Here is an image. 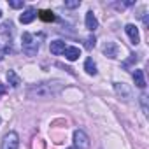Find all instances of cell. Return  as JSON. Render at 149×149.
<instances>
[{"label":"cell","instance_id":"obj_17","mask_svg":"<svg viewBox=\"0 0 149 149\" xmlns=\"http://www.w3.org/2000/svg\"><path fill=\"white\" fill-rule=\"evenodd\" d=\"M23 6H25L23 0H9V7L13 9H23Z\"/></svg>","mask_w":149,"mask_h":149},{"label":"cell","instance_id":"obj_6","mask_svg":"<svg viewBox=\"0 0 149 149\" xmlns=\"http://www.w3.org/2000/svg\"><path fill=\"white\" fill-rule=\"evenodd\" d=\"M125 32H126V35L130 37L132 44H139V42H140V33H139V28H137L135 25H126V26H125Z\"/></svg>","mask_w":149,"mask_h":149},{"label":"cell","instance_id":"obj_15","mask_svg":"<svg viewBox=\"0 0 149 149\" xmlns=\"http://www.w3.org/2000/svg\"><path fill=\"white\" fill-rule=\"evenodd\" d=\"M37 14H39V18H40L42 21H46V23H51V21L56 19V16H54L51 11H39Z\"/></svg>","mask_w":149,"mask_h":149},{"label":"cell","instance_id":"obj_7","mask_svg":"<svg viewBox=\"0 0 149 149\" xmlns=\"http://www.w3.org/2000/svg\"><path fill=\"white\" fill-rule=\"evenodd\" d=\"M102 51H104V54H107L109 58H118V44L112 42V40L105 42V44L102 46Z\"/></svg>","mask_w":149,"mask_h":149},{"label":"cell","instance_id":"obj_8","mask_svg":"<svg viewBox=\"0 0 149 149\" xmlns=\"http://www.w3.org/2000/svg\"><path fill=\"white\" fill-rule=\"evenodd\" d=\"M65 58L68 60V61H76L79 56H81V49L79 47H74V46H67V49H65Z\"/></svg>","mask_w":149,"mask_h":149},{"label":"cell","instance_id":"obj_23","mask_svg":"<svg viewBox=\"0 0 149 149\" xmlns=\"http://www.w3.org/2000/svg\"><path fill=\"white\" fill-rule=\"evenodd\" d=\"M0 121H2V119H0Z\"/></svg>","mask_w":149,"mask_h":149},{"label":"cell","instance_id":"obj_2","mask_svg":"<svg viewBox=\"0 0 149 149\" xmlns=\"http://www.w3.org/2000/svg\"><path fill=\"white\" fill-rule=\"evenodd\" d=\"M21 47H23V53L26 56H35L37 51H39V40L33 33L30 32H25L23 37H21Z\"/></svg>","mask_w":149,"mask_h":149},{"label":"cell","instance_id":"obj_1","mask_svg":"<svg viewBox=\"0 0 149 149\" xmlns=\"http://www.w3.org/2000/svg\"><path fill=\"white\" fill-rule=\"evenodd\" d=\"M63 88H65L63 81H58V79L44 81V83H39V84H32L26 90V97L32 98V100H47V98H53V97L60 95Z\"/></svg>","mask_w":149,"mask_h":149},{"label":"cell","instance_id":"obj_12","mask_svg":"<svg viewBox=\"0 0 149 149\" xmlns=\"http://www.w3.org/2000/svg\"><path fill=\"white\" fill-rule=\"evenodd\" d=\"M49 49H51V53H53V54H63V53H65V49H67V46H65V42H63V40H54V42H51Z\"/></svg>","mask_w":149,"mask_h":149},{"label":"cell","instance_id":"obj_19","mask_svg":"<svg viewBox=\"0 0 149 149\" xmlns=\"http://www.w3.org/2000/svg\"><path fill=\"white\" fill-rule=\"evenodd\" d=\"M95 42H97V40H95V37H88V39H86V47H88V49L95 47Z\"/></svg>","mask_w":149,"mask_h":149},{"label":"cell","instance_id":"obj_10","mask_svg":"<svg viewBox=\"0 0 149 149\" xmlns=\"http://www.w3.org/2000/svg\"><path fill=\"white\" fill-rule=\"evenodd\" d=\"M35 16H37V13H35V9H32V7H28L21 16H19V21L23 23V25H28V23H32L33 19H35Z\"/></svg>","mask_w":149,"mask_h":149},{"label":"cell","instance_id":"obj_22","mask_svg":"<svg viewBox=\"0 0 149 149\" xmlns=\"http://www.w3.org/2000/svg\"><path fill=\"white\" fill-rule=\"evenodd\" d=\"M68 149H76V147H68Z\"/></svg>","mask_w":149,"mask_h":149},{"label":"cell","instance_id":"obj_3","mask_svg":"<svg viewBox=\"0 0 149 149\" xmlns=\"http://www.w3.org/2000/svg\"><path fill=\"white\" fill-rule=\"evenodd\" d=\"M74 147L76 149H90V137L83 130L74 132Z\"/></svg>","mask_w":149,"mask_h":149},{"label":"cell","instance_id":"obj_20","mask_svg":"<svg viewBox=\"0 0 149 149\" xmlns=\"http://www.w3.org/2000/svg\"><path fill=\"white\" fill-rule=\"evenodd\" d=\"M6 93H7V86L0 83V97H2V95H6Z\"/></svg>","mask_w":149,"mask_h":149},{"label":"cell","instance_id":"obj_13","mask_svg":"<svg viewBox=\"0 0 149 149\" xmlns=\"http://www.w3.org/2000/svg\"><path fill=\"white\" fill-rule=\"evenodd\" d=\"M7 81H9V84H11L13 88H18V86L21 84V77L18 76L14 70H9V72H7Z\"/></svg>","mask_w":149,"mask_h":149},{"label":"cell","instance_id":"obj_21","mask_svg":"<svg viewBox=\"0 0 149 149\" xmlns=\"http://www.w3.org/2000/svg\"><path fill=\"white\" fill-rule=\"evenodd\" d=\"M0 18H2V11H0Z\"/></svg>","mask_w":149,"mask_h":149},{"label":"cell","instance_id":"obj_16","mask_svg":"<svg viewBox=\"0 0 149 149\" xmlns=\"http://www.w3.org/2000/svg\"><path fill=\"white\" fill-rule=\"evenodd\" d=\"M140 105H142L144 114L147 116V114H149V107H147V95H146V93H142V95H140Z\"/></svg>","mask_w":149,"mask_h":149},{"label":"cell","instance_id":"obj_5","mask_svg":"<svg viewBox=\"0 0 149 149\" xmlns=\"http://www.w3.org/2000/svg\"><path fill=\"white\" fill-rule=\"evenodd\" d=\"M114 90H116V93H118L125 102H128V100L132 98V90H130L125 83H114Z\"/></svg>","mask_w":149,"mask_h":149},{"label":"cell","instance_id":"obj_14","mask_svg":"<svg viewBox=\"0 0 149 149\" xmlns=\"http://www.w3.org/2000/svg\"><path fill=\"white\" fill-rule=\"evenodd\" d=\"M84 70L90 74V76H97V65H95V61H93V58H86V61H84Z\"/></svg>","mask_w":149,"mask_h":149},{"label":"cell","instance_id":"obj_18","mask_svg":"<svg viewBox=\"0 0 149 149\" xmlns=\"http://www.w3.org/2000/svg\"><path fill=\"white\" fill-rule=\"evenodd\" d=\"M79 6H81V0H67V2H65V7L67 9H76Z\"/></svg>","mask_w":149,"mask_h":149},{"label":"cell","instance_id":"obj_11","mask_svg":"<svg viewBox=\"0 0 149 149\" xmlns=\"http://www.w3.org/2000/svg\"><path fill=\"white\" fill-rule=\"evenodd\" d=\"M133 81H135V86H139L140 90L146 88V79H144V70H133Z\"/></svg>","mask_w":149,"mask_h":149},{"label":"cell","instance_id":"obj_4","mask_svg":"<svg viewBox=\"0 0 149 149\" xmlns=\"http://www.w3.org/2000/svg\"><path fill=\"white\" fill-rule=\"evenodd\" d=\"M19 146V137L16 132H9L2 139V149H18Z\"/></svg>","mask_w":149,"mask_h":149},{"label":"cell","instance_id":"obj_9","mask_svg":"<svg viewBox=\"0 0 149 149\" xmlns=\"http://www.w3.org/2000/svg\"><path fill=\"white\" fill-rule=\"evenodd\" d=\"M86 28L90 32H95L98 28V21H97V16L93 14V11H88L86 13Z\"/></svg>","mask_w":149,"mask_h":149}]
</instances>
